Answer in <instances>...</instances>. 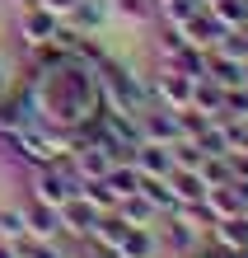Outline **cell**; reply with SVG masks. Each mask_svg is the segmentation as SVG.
<instances>
[{
  "mask_svg": "<svg viewBox=\"0 0 248 258\" xmlns=\"http://www.w3.org/2000/svg\"><path fill=\"white\" fill-rule=\"evenodd\" d=\"M0 61H10V56H5V47H0Z\"/></svg>",
  "mask_w": 248,
  "mask_h": 258,
  "instance_id": "13",
  "label": "cell"
},
{
  "mask_svg": "<svg viewBox=\"0 0 248 258\" xmlns=\"http://www.w3.org/2000/svg\"><path fill=\"white\" fill-rule=\"evenodd\" d=\"M14 80H19V71H14L10 61H0V99H5L10 89H14Z\"/></svg>",
  "mask_w": 248,
  "mask_h": 258,
  "instance_id": "9",
  "label": "cell"
},
{
  "mask_svg": "<svg viewBox=\"0 0 248 258\" xmlns=\"http://www.w3.org/2000/svg\"><path fill=\"white\" fill-rule=\"evenodd\" d=\"M0 239H28V221H24V202H0Z\"/></svg>",
  "mask_w": 248,
  "mask_h": 258,
  "instance_id": "6",
  "label": "cell"
},
{
  "mask_svg": "<svg viewBox=\"0 0 248 258\" xmlns=\"http://www.w3.org/2000/svg\"><path fill=\"white\" fill-rule=\"evenodd\" d=\"M24 221L33 239H66V225H61V207L42 202V197H24Z\"/></svg>",
  "mask_w": 248,
  "mask_h": 258,
  "instance_id": "2",
  "label": "cell"
},
{
  "mask_svg": "<svg viewBox=\"0 0 248 258\" xmlns=\"http://www.w3.org/2000/svg\"><path fill=\"white\" fill-rule=\"evenodd\" d=\"M113 253H122V258H164L154 225H131V230L122 235V244H117Z\"/></svg>",
  "mask_w": 248,
  "mask_h": 258,
  "instance_id": "4",
  "label": "cell"
},
{
  "mask_svg": "<svg viewBox=\"0 0 248 258\" xmlns=\"http://www.w3.org/2000/svg\"><path fill=\"white\" fill-rule=\"evenodd\" d=\"M56 28H61V19L52 10H42V5H28V10H19V42L28 52L33 47H47V42L56 38Z\"/></svg>",
  "mask_w": 248,
  "mask_h": 258,
  "instance_id": "1",
  "label": "cell"
},
{
  "mask_svg": "<svg viewBox=\"0 0 248 258\" xmlns=\"http://www.w3.org/2000/svg\"><path fill=\"white\" fill-rule=\"evenodd\" d=\"M0 258H19V244L14 239H0Z\"/></svg>",
  "mask_w": 248,
  "mask_h": 258,
  "instance_id": "11",
  "label": "cell"
},
{
  "mask_svg": "<svg viewBox=\"0 0 248 258\" xmlns=\"http://www.w3.org/2000/svg\"><path fill=\"white\" fill-rule=\"evenodd\" d=\"M117 216L122 221H127V225H154V221H159V211H154L150 202H145V197L141 192H131V197H117Z\"/></svg>",
  "mask_w": 248,
  "mask_h": 258,
  "instance_id": "5",
  "label": "cell"
},
{
  "mask_svg": "<svg viewBox=\"0 0 248 258\" xmlns=\"http://www.w3.org/2000/svg\"><path fill=\"white\" fill-rule=\"evenodd\" d=\"M80 197H85L89 207H99V211H113L117 207V192L108 188V178H85V183H80Z\"/></svg>",
  "mask_w": 248,
  "mask_h": 258,
  "instance_id": "8",
  "label": "cell"
},
{
  "mask_svg": "<svg viewBox=\"0 0 248 258\" xmlns=\"http://www.w3.org/2000/svg\"><path fill=\"white\" fill-rule=\"evenodd\" d=\"M19 258H70L66 239H19Z\"/></svg>",
  "mask_w": 248,
  "mask_h": 258,
  "instance_id": "7",
  "label": "cell"
},
{
  "mask_svg": "<svg viewBox=\"0 0 248 258\" xmlns=\"http://www.w3.org/2000/svg\"><path fill=\"white\" fill-rule=\"evenodd\" d=\"M108 19H113V0H75V10L66 14L75 33H99Z\"/></svg>",
  "mask_w": 248,
  "mask_h": 258,
  "instance_id": "3",
  "label": "cell"
},
{
  "mask_svg": "<svg viewBox=\"0 0 248 258\" xmlns=\"http://www.w3.org/2000/svg\"><path fill=\"white\" fill-rule=\"evenodd\" d=\"M10 5H19V10H28V5H38V0H10Z\"/></svg>",
  "mask_w": 248,
  "mask_h": 258,
  "instance_id": "12",
  "label": "cell"
},
{
  "mask_svg": "<svg viewBox=\"0 0 248 258\" xmlns=\"http://www.w3.org/2000/svg\"><path fill=\"white\" fill-rule=\"evenodd\" d=\"M38 5H42V10H52L56 19H66V14L75 10V0H38Z\"/></svg>",
  "mask_w": 248,
  "mask_h": 258,
  "instance_id": "10",
  "label": "cell"
}]
</instances>
